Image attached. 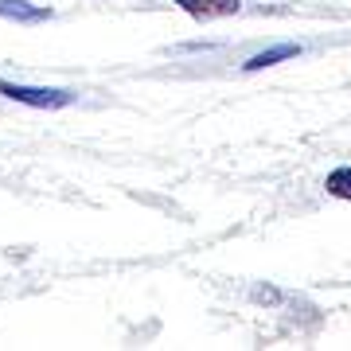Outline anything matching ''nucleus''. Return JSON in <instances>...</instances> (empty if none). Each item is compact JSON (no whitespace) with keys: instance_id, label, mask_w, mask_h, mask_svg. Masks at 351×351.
Wrapping results in <instances>:
<instances>
[{"instance_id":"5","label":"nucleus","mask_w":351,"mask_h":351,"mask_svg":"<svg viewBox=\"0 0 351 351\" xmlns=\"http://www.w3.org/2000/svg\"><path fill=\"white\" fill-rule=\"evenodd\" d=\"M324 188H328V195H336V199H351V168H336V172H328Z\"/></svg>"},{"instance_id":"3","label":"nucleus","mask_w":351,"mask_h":351,"mask_svg":"<svg viewBox=\"0 0 351 351\" xmlns=\"http://www.w3.org/2000/svg\"><path fill=\"white\" fill-rule=\"evenodd\" d=\"M297 55H301V43H277V47H265V51H258L254 59H246V63H242V71H246V75H254V71L277 66V63H285V59H297Z\"/></svg>"},{"instance_id":"2","label":"nucleus","mask_w":351,"mask_h":351,"mask_svg":"<svg viewBox=\"0 0 351 351\" xmlns=\"http://www.w3.org/2000/svg\"><path fill=\"white\" fill-rule=\"evenodd\" d=\"M176 8H184L195 20H223L242 8V0H176Z\"/></svg>"},{"instance_id":"1","label":"nucleus","mask_w":351,"mask_h":351,"mask_svg":"<svg viewBox=\"0 0 351 351\" xmlns=\"http://www.w3.org/2000/svg\"><path fill=\"white\" fill-rule=\"evenodd\" d=\"M0 94L12 101H24V106H36V110H63L75 101L71 90H47V86H20V82H4L0 78Z\"/></svg>"},{"instance_id":"4","label":"nucleus","mask_w":351,"mask_h":351,"mask_svg":"<svg viewBox=\"0 0 351 351\" xmlns=\"http://www.w3.org/2000/svg\"><path fill=\"white\" fill-rule=\"evenodd\" d=\"M0 16L16 20V24H43V20H51V8H39L27 0H0Z\"/></svg>"},{"instance_id":"6","label":"nucleus","mask_w":351,"mask_h":351,"mask_svg":"<svg viewBox=\"0 0 351 351\" xmlns=\"http://www.w3.org/2000/svg\"><path fill=\"white\" fill-rule=\"evenodd\" d=\"M254 297H258V301H277V293H274V289H258Z\"/></svg>"}]
</instances>
